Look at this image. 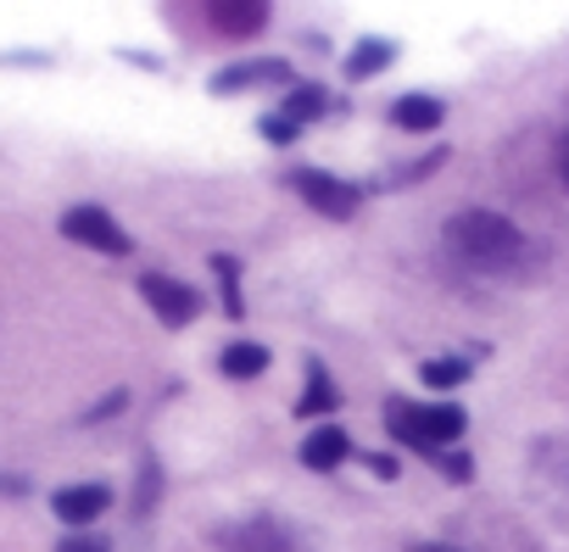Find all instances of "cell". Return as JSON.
<instances>
[{
	"label": "cell",
	"instance_id": "1",
	"mask_svg": "<svg viewBox=\"0 0 569 552\" xmlns=\"http://www.w3.org/2000/svg\"><path fill=\"white\" fill-rule=\"evenodd\" d=\"M447 245L469 262V268H486V273H502L525 257V234L513 218L491 212V207H463L447 218Z\"/></svg>",
	"mask_w": 569,
	"mask_h": 552
},
{
	"label": "cell",
	"instance_id": "2",
	"mask_svg": "<svg viewBox=\"0 0 569 552\" xmlns=\"http://www.w3.org/2000/svg\"><path fill=\"white\" fill-rule=\"evenodd\" d=\"M386 430H391L402 446L436 458V452H447V446L469 430V413H463L458 402H430V408H419V402L391 397V402H386Z\"/></svg>",
	"mask_w": 569,
	"mask_h": 552
},
{
	"label": "cell",
	"instance_id": "3",
	"mask_svg": "<svg viewBox=\"0 0 569 552\" xmlns=\"http://www.w3.org/2000/svg\"><path fill=\"white\" fill-rule=\"evenodd\" d=\"M284 184H291L319 218H330V223H347L358 207H363V190L352 184V179H341V173H330V168H291L284 173Z\"/></svg>",
	"mask_w": 569,
	"mask_h": 552
},
{
	"label": "cell",
	"instance_id": "4",
	"mask_svg": "<svg viewBox=\"0 0 569 552\" xmlns=\"http://www.w3.org/2000/svg\"><path fill=\"white\" fill-rule=\"evenodd\" d=\"M62 234L73 240V245H90V251H101V257H129L134 251V234L107 212V207H96V201H79V207H68L62 212Z\"/></svg>",
	"mask_w": 569,
	"mask_h": 552
},
{
	"label": "cell",
	"instance_id": "5",
	"mask_svg": "<svg viewBox=\"0 0 569 552\" xmlns=\"http://www.w3.org/2000/svg\"><path fill=\"white\" fill-rule=\"evenodd\" d=\"M140 297L168 330H184V324L201 319V291L173 280V273H140Z\"/></svg>",
	"mask_w": 569,
	"mask_h": 552
},
{
	"label": "cell",
	"instance_id": "6",
	"mask_svg": "<svg viewBox=\"0 0 569 552\" xmlns=\"http://www.w3.org/2000/svg\"><path fill=\"white\" fill-rule=\"evenodd\" d=\"M218 541H223V552H297L291 524H279L273 513H251L246 524H229Z\"/></svg>",
	"mask_w": 569,
	"mask_h": 552
},
{
	"label": "cell",
	"instance_id": "7",
	"mask_svg": "<svg viewBox=\"0 0 569 552\" xmlns=\"http://www.w3.org/2000/svg\"><path fill=\"white\" fill-rule=\"evenodd\" d=\"M107 508H112V485H101V480H79V485H62L51 496V513L62 524H96Z\"/></svg>",
	"mask_w": 569,
	"mask_h": 552
},
{
	"label": "cell",
	"instance_id": "8",
	"mask_svg": "<svg viewBox=\"0 0 569 552\" xmlns=\"http://www.w3.org/2000/svg\"><path fill=\"white\" fill-rule=\"evenodd\" d=\"M262 84H291V62H240V68H218L212 79H207V90L212 96H240V90H262Z\"/></svg>",
	"mask_w": 569,
	"mask_h": 552
},
{
	"label": "cell",
	"instance_id": "9",
	"mask_svg": "<svg viewBox=\"0 0 569 552\" xmlns=\"http://www.w3.org/2000/svg\"><path fill=\"white\" fill-rule=\"evenodd\" d=\"M268 18L273 12L262 7V0H218V7H207V23L223 40H257L268 29Z\"/></svg>",
	"mask_w": 569,
	"mask_h": 552
},
{
	"label": "cell",
	"instance_id": "10",
	"mask_svg": "<svg viewBox=\"0 0 569 552\" xmlns=\"http://www.w3.org/2000/svg\"><path fill=\"white\" fill-rule=\"evenodd\" d=\"M391 123L408 129V134H436V129L447 123V101H436V96H425V90L397 96V101H391Z\"/></svg>",
	"mask_w": 569,
	"mask_h": 552
},
{
	"label": "cell",
	"instance_id": "11",
	"mask_svg": "<svg viewBox=\"0 0 569 552\" xmlns=\"http://www.w3.org/2000/svg\"><path fill=\"white\" fill-rule=\"evenodd\" d=\"M352 458V435L341 430V424H319L308 441H302V463L313 469V474H330V469H341Z\"/></svg>",
	"mask_w": 569,
	"mask_h": 552
},
{
	"label": "cell",
	"instance_id": "12",
	"mask_svg": "<svg viewBox=\"0 0 569 552\" xmlns=\"http://www.w3.org/2000/svg\"><path fill=\"white\" fill-rule=\"evenodd\" d=\"M391 62H397V40L369 34V40H358V46H352V57H347V79H352V84H363V79L386 73Z\"/></svg>",
	"mask_w": 569,
	"mask_h": 552
},
{
	"label": "cell",
	"instance_id": "13",
	"mask_svg": "<svg viewBox=\"0 0 569 552\" xmlns=\"http://www.w3.org/2000/svg\"><path fill=\"white\" fill-rule=\"evenodd\" d=\"M268 363H273V358H268L262 341H229V347L218 352V374H229V380H257Z\"/></svg>",
	"mask_w": 569,
	"mask_h": 552
},
{
	"label": "cell",
	"instance_id": "14",
	"mask_svg": "<svg viewBox=\"0 0 569 552\" xmlns=\"http://www.w3.org/2000/svg\"><path fill=\"white\" fill-rule=\"evenodd\" d=\"M341 408V391L330 380L325 363H308V391L297 397V419H319V413H336Z\"/></svg>",
	"mask_w": 569,
	"mask_h": 552
},
{
	"label": "cell",
	"instance_id": "15",
	"mask_svg": "<svg viewBox=\"0 0 569 552\" xmlns=\"http://www.w3.org/2000/svg\"><path fill=\"white\" fill-rule=\"evenodd\" d=\"M325 107H330V96H325L319 84H297L291 96L279 101V118L302 129V123H319V118H325Z\"/></svg>",
	"mask_w": 569,
	"mask_h": 552
},
{
	"label": "cell",
	"instance_id": "16",
	"mask_svg": "<svg viewBox=\"0 0 569 552\" xmlns=\"http://www.w3.org/2000/svg\"><path fill=\"white\" fill-rule=\"evenodd\" d=\"M469 374H475V369H469L463 358H430V363H419V380H425L430 391H458Z\"/></svg>",
	"mask_w": 569,
	"mask_h": 552
},
{
	"label": "cell",
	"instance_id": "17",
	"mask_svg": "<svg viewBox=\"0 0 569 552\" xmlns=\"http://www.w3.org/2000/svg\"><path fill=\"white\" fill-rule=\"evenodd\" d=\"M212 273H218V285H223V308H229V319H246V302H240V257L212 251Z\"/></svg>",
	"mask_w": 569,
	"mask_h": 552
},
{
	"label": "cell",
	"instance_id": "18",
	"mask_svg": "<svg viewBox=\"0 0 569 552\" xmlns=\"http://www.w3.org/2000/svg\"><path fill=\"white\" fill-rule=\"evenodd\" d=\"M430 463H436V469H441V474H447L452 485H469V480H475V463H469V452H458V446H447V452H436Z\"/></svg>",
	"mask_w": 569,
	"mask_h": 552
},
{
	"label": "cell",
	"instance_id": "19",
	"mask_svg": "<svg viewBox=\"0 0 569 552\" xmlns=\"http://www.w3.org/2000/svg\"><path fill=\"white\" fill-rule=\"evenodd\" d=\"M157 496H162V469H157V458H146V463H140V491H134V508H140V513H151V508H157Z\"/></svg>",
	"mask_w": 569,
	"mask_h": 552
},
{
	"label": "cell",
	"instance_id": "20",
	"mask_svg": "<svg viewBox=\"0 0 569 552\" xmlns=\"http://www.w3.org/2000/svg\"><path fill=\"white\" fill-rule=\"evenodd\" d=\"M441 162H447V145H436V151H430L425 162H413V168H397V173H386V190H391V184H413V179H430V173H436Z\"/></svg>",
	"mask_w": 569,
	"mask_h": 552
},
{
	"label": "cell",
	"instance_id": "21",
	"mask_svg": "<svg viewBox=\"0 0 569 552\" xmlns=\"http://www.w3.org/2000/svg\"><path fill=\"white\" fill-rule=\"evenodd\" d=\"M257 134H262L268 145H291V140H297L302 129H297V123H284L279 112H262V118H257Z\"/></svg>",
	"mask_w": 569,
	"mask_h": 552
},
{
	"label": "cell",
	"instance_id": "22",
	"mask_svg": "<svg viewBox=\"0 0 569 552\" xmlns=\"http://www.w3.org/2000/svg\"><path fill=\"white\" fill-rule=\"evenodd\" d=\"M358 463H363L375 480H397V474H402V463H397L391 452H358Z\"/></svg>",
	"mask_w": 569,
	"mask_h": 552
},
{
	"label": "cell",
	"instance_id": "23",
	"mask_svg": "<svg viewBox=\"0 0 569 552\" xmlns=\"http://www.w3.org/2000/svg\"><path fill=\"white\" fill-rule=\"evenodd\" d=\"M123 402H129V391H112V397L90 402V408H84V424H107V419H112V413H118Z\"/></svg>",
	"mask_w": 569,
	"mask_h": 552
},
{
	"label": "cell",
	"instance_id": "24",
	"mask_svg": "<svg viewBox=\"0 0 569 552\" xmlns=\"http://www.w3.org/2000/svg\"><path fill=\"white\" fill-rule=\"evenodd\" d=\"M57 552H112V541L107 535H68V541H57Z\"/></svg>",
	"mask_w": 569,
	"mask_h": 552
},
{
	"label": "cell",
	"instance_id": "25",
	"mask_svg": "<svg viewBox=\"0 0 569 552\" xmlns=\"http://www.w3.org/2000/svg\"><path fill=\"white\" fill-rule=\"evenodd\" d=\"M23 491H29L23 474H0V496H23Z\"/></svg>",
	"mask_w": 569,
	"mask_h": 552
},
{
	"label": "cell",
	"instance_id": "26",
	"mask_svg": "<svg viewBox=\"0 0 569 552\" xmlns=\"http://www.w3.org/2000/svg\"><path fill=\"white\" fill-rule=\"evenodd\" d=\"M558 179H563V184H569V134H563V140H558Z\"/></svg>",
	"mask_w": 569,
	"mask_h": 552
},
{
	"label": "cell",
	"instance_id": "27",
	"mask_svg": "<svg viewBox=\"0 0 569 552\" xmlns=\"http://www.w3.org/2000/svg\"><path fill=\"white\" fill-rule=\"evenodd\" d=\"M413 552H458V546H441V541H425V546H413Z\"/></svg>",
	"mask_w": 569,
	"mask_h": 552
}]
</instances>
